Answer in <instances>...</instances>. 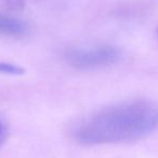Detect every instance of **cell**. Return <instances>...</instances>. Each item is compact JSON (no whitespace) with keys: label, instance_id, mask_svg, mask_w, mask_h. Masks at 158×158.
<instances>
[{"label":"cell","instance_id":"obj_3","mask_svg":"<svg viewBox=\"0 0 158 158\" xmlns=\"http://www.w3.org/2000/svg\"><path fill=\"white\" fill-rule=\"evenodd\" d=\"M28 27L23 21L0 13V35L19 38L25 35Z\"/></svg>","mask_w":158,"mask_h":158},{"label":"cell","instance_id":"obj_4","mask_svg":"<svg viewBox=\"0 0 158 158\" xmlns=\"http://www.w3.org/2000/svg\"><path fill=\"white\" fill-rule=\"evenodd\" d=\"M25 72L22 67L17 64L6 63V61H0V73L8 75H22Z\"/></svg>","mask_w":158,"mask_h":158},{"label":"cell","instance_id":"obj_1","mask_svg":"<svg viewBox=\"0 0 158 158\" xmlns=\"http://www.w3.org/2000/svg\"><path fill=\"white\" fill-rule=\"evenodd\" d=\"M157 130L158 103L138 99L93 113L79 123L74 137L86 145H101L138 141Z\"/></svg>","mask_w":158,"mask_h":158},{"label":"cell","instance_id":"obj_2","mask_svg":"<svg viewBox=\"0 0 158 158\" xmlns=\"http://www.w3.org/2000/svg\"><path fill=\"white\" fill-rule=\"evenodd\" d=\"M120 53L115 46L97 45L75 48L65 53V59L70 67L78 70H97L110 67L119 60Z\"/></svg>","mask_w":158,"mask_h":158},{"label":"cell","instance_id":"obj_5","mask_svg":"<svg viewBox=\"0 0 158 158\" xmlns=\"http://www.w3.org/2000/svg\"><path fill=\"white\" fill-rule=\"evenodd\" d=\"M7 135H8V128H7V125L0 119V146L6 141Z\"/></svg>","mask_w":158,"mask_h":158}]
</instances>
